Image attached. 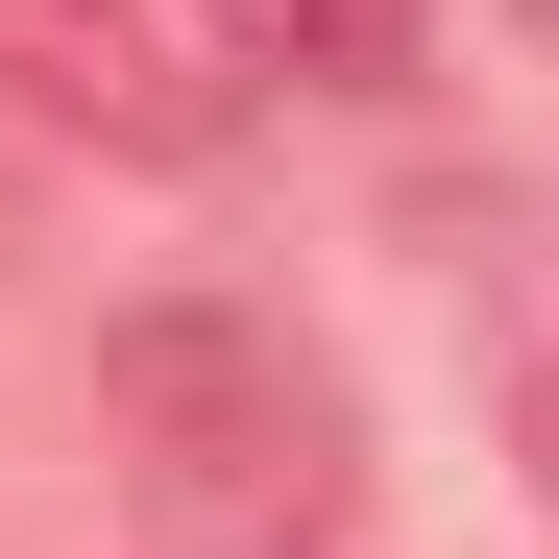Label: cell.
<instances>
[{
  "label": "cell",
  "mask_w": 559,
  "mask_h": 559,
  "mask_svg": "<svg viewBox=\"0 0 559 559\" xmlns=\"http://www.w3.org/2000/svg\"><path fill=\"white\" fill-rule=\"evenodd\" d=\"M267 0H0V122L98 170H219L267 122Z\"/></svg>",
  "instance_id": "cell-2"
},
{
  "label": "cell",
  "mask_w": 559,
  "mask_h": 559,
  "mask_svg": "<svg viewBox=\"0 0 559 559\" xmlns=\"http://www.w3.org/2000/svg\"><path fill=\"white\" fill-rule=\"evenodd\" d=\"M535 25H559V0H535Z\"/></svg>",
  "instance_id": "cell-5"
},
{
  "label": "cell",
  "mask_w": 559,
  "mask_h": 559,
  "mask_svg": "<svg viewBox=\"0 0 559 559\" xmlns=\"http://www.w3.org/2000/svg\"><path fill=\"white\" fill-rule=\"evenodd\" d=\"M98 438L146 559H341L365 535V414L267 293H122L98 317Z\"/></svg>",
  "instance_id": "cell-1"
},
{
  "label": "cell",
  "mask_w": 559,
  "mask_h": 559,
  "mask_svg": "<svg viewBox=\"0 0 559 559\" xmlns=\"http://www.w3.org/2000/svg\"><path fill=\"white\" fill-rule=\"evenodd\" d=\"M511 438H535V511H559V365H511Z\"/></svg>",
  "instance_id": "cell-4"
},
{
  "label": "cell",
  "mask_w": 559,
  "mask_h": 559,
  "mask_svg": "<svg viewBox=\"0 0 559 559\" xmlns=\"http://www.w3.org/2000/svg\"><path fill=\"white\" fill-rule=\"evenodd\" d=\"M414 25H438V0H267V49H293L317 98H390V73H414Z\"/></svg>",
  "instance_id": "cell-3"
}]
</instances>
